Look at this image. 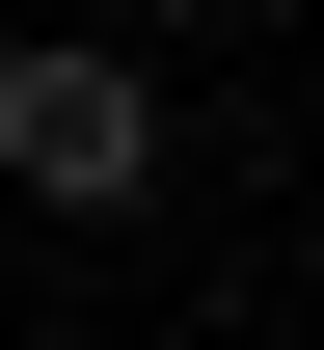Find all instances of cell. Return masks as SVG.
<instances>
[{
  "label": "cell",
  "instance_id": "obj_1",
  "mask_svg": "<svg viewBox=\"0 0 324 350\" xmlns=\"http://www.w3.org/2000/svg\"><path fill=\"white\" fill-rule=\"evenodd\" d=\"M0 189H27V216H136V189H162V81L82 54V27L0 54Z\"/></svg>",
  "mask_w": 324,
  "mask_h": 350
}]
</instances>
